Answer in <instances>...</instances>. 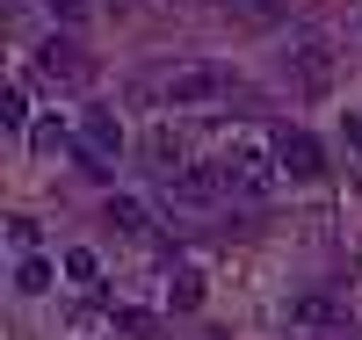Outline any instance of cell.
<instances>
[{"instance_id": "obj_1", "label": "cell", "mask_w": 362, "mask_h": 340, "mask_svg": "<svg viewBox=\"0 0 362 340\" xmlns=\"http://www.w3.org/2000/svg\"><path fill=\"white\" fill-rule=\"evenodd\" d=\"M138 87H145V102H160V109H203V102L239 95V73L218 66V58H174V66H153Z\"/></svg>"}, {"instance_id": "obj_2", "label": "cell", "mask_w": 362, "mask_h": 340, "mask_svg": "<svg viewBox=\"0 0 362 340\" xmlns=\"http://www.w3.org/2000/svg\"><path fill=\"white\" fill-rule=\"evenodd\" d=\"M218 174H225V189L232 196H247V203H268L276 196V145H261V138H225L218 152Z\"/></svg>"}, {"instance_id": "obj_3", "label": "cell", "mask_w": 362, "mask_h": 340, "mask_svg": "<svg viewBox=\"0 0 362 340\" xmlns=\"http://www.w3.org/2000/svg\"><path fill=\"white\" fill-rule=\"evenodd\" d=\"M160 189H167V203H181V210H203V203H218L225 196V174L218 167H174V174H160Z\"/></svg>"}, {"instance_id": "obj_4", "label": "cell", "mask_w": 362, "mask_h": 340, "mask_svg": "<svg viewBox=\"0 0 362 340\" xmlns=\"http://www.w3.org/2000/svg\"><path fill=\"white\" fill-rule=\"evenodd\" d=\"M268 145H276V167H283L290 181H319V174H326V152H319L312 131H290V123H283Z\"/></svg>"}, {"instance_id": "obj_5", "label": "cell", "mask_w": 362, "mask_h": 340, "mask_svg": "<svg viewBox=\"0 0 362 340\" xmlns=\"http://www.w3.org/2000/svg\"><path fill=\"white\" fill-rule=\"evenodd\" d=\"M290 80L305 87V95H326V80H334V51H326V37H297L290 44Z\"/></svg>"}, {"instance_id": "obj_6", "label": "cell", "mask_w": 362, "mask_h": 340, "mask_svg": "<svg viewBox=\"0 0 362 340\" xmlns=\"http://www.w3.org/2000/svg\"><path fill=\"white\" fill-rule=\"evenodd\" d=\"M80 145H87V160H116V152H124V123H116V109H87L80 116Z\"/></svg>"}, {"instance_id": "obj_7", "label": "cell", "mask_w": 362, "mask_h": 340, "mask_svg": "<svg viewBox=\"0 0 362 340\" xmlns=\"http://www.w3.org/2000/svg\"><path fill=\"white\" fill-rule=\"evenodd\" d=\"M37 73H44V80H58V87H87V58H80L66 37H51V44L37 51Z\"/></svg>"}, {"instance_id": "obj_8", "label": "cell", "mask_w": 362, "mask_h": 340, "mask_svg": "<svg viewBox=\"0 0 362 340\" xmlns=\"http://www.w3.org/2000/svg\"><path fill=\"white\" fill-rule=\"evenodd\" d=\"M290 319L305 326V333H334V304H326V297H297V304H290Z\"/></svg>"}, {"instance_id": "obj_9", "label": "cell", "mask_w": 362, "mask_h": 340, "mask_svg": "<svg viewBox=\"0 0 362 340\" xmlns=\"http://www.w3.org/2000/svg\"><path fill=\"white\" fill-rule=\"evenodd\" d=\"M15 283H22L29 297H37V290H51V261H44V254H29V261L15 268Z\"/></svg>"}, {"instance_id": "obj_10", "label": "cell", "mask_w": 362, "mask_h": 340, "mask_svg": "<svg viewBox=\"0 0 362 340\" xmlns=\"http://www.w3.org/2000/svg\"><path fill=\"white\" fill-rule=\"evenodd\" d=\"M29 145H37V152H66V145H73V131H66V123H51V116H44L37 131H29Z\"/></svg>"}, {"instance_id": "obj_11", "label": "cell", "mask_w": 362, "mask_h": 340, "mask_svg": "<svg viewBox=\"0 0 362 340\" xmlns=\"http://www.w3.org/2000/svg\"><path fill=\"white\" fill-rule=\"evenodd\" d=\"M109 225H116V232H145V210L116 196V203H109Z\"/></svg>"}, {"instance_id": "obj_12", "label": "cell", "mask_w": 362, "mask_h": 340, "mask_svg": "<svg viewBox=\"0 0 362 340\" xmlns=\"http://www.w3.org/2000/svg\"><path fill=\"white\" fill-rule=\"evenodd\" d=\"M66 275H73V283H95L102 268H95V254H87V246H73V254H66Z\"/></svg>"}, {"instance_id": "obj_13", "label": "cell", "mask_w": 362, "mask_h": 340, "mask_svg": "<svg viewBox=\"0 0 362 340\" xmlns=\"http://www.w3.org/2000/svg\"><path fill=\"white\" fill-rule=\"evenodd\" d=\"M0 116H8V123H15V131H37V123H29V102L15 95V87H8V95H0Z\"/></svg>"}, {"instance_id": "obj_14", "label": "cell", "mask_w": 362, "mask_h": 340, "mask_svg": "<svg viewBox=\"0 0 362 340\" xmlns=\"http://www.w3.org/2000/svg\"><path fill=\"white\" fill-rule=\"evenodd\" d=\"M44 8H51L58 22H80V15H87V0H44Z\"/></svg>"}, {"instance_id": "obj_15", "label": "cell", "mask_w": 362, "mask_h": 340, "mask_svg": "<svg viewBox=\"0 0 362 340\" xmlns=\"http://www.w3.org/2000/svg\"><path fill=\"white\" fill-rule=\"evenodd\" d=\"M348 145H355V152H362V116H348Z\"/></svg>"}, {"instance_id": "obj_16", "label": "cell", "mask_w": 362, "mask_h": 340, "mask_svg": "<svg viewBox=\"0 0 362 340\" xmlns=\"http://www.w3.org/2000/svg\"><path fill=\"white\" fill-rule=\"evenodd\" d=\"M247 8H268V0H247Z\"/></svg>"}]
</instances>
